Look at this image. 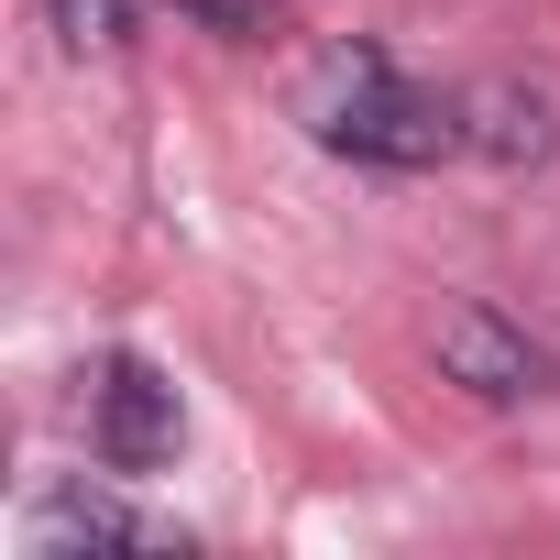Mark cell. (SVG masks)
I'll use <instances>...</instances> for the list:
<instances>
[{
	"label": "cell",
	"instance_id": "obj_2",
	"mask_svg": "<svg viewBox=\"0 0 560 560\" xmlns=\"http://www.w3.org/2000/svg\"><path fill=\"white\" fill-rule=\"evenodd\" d=\"M176 440H187L176 385H165L143 352H110V363L89 374V451H100L110 472H165V462H176Z\"/></svg>",
	"mask_w": 560,
	"mask_h": 560
},
{
	"label": "cell",
	"instance_id": "obj_6",
	"mask_svg": "<svg viewBox=\"0 0 560 560\" xmlns=\"http://www.w3.org/2000/svg\"><path fill=\"white\" fill-rule=\"evenodd\" d=\"M45 12H56V34H67L78 56H89V45L110 56V45H132V23H143V0H45Z\"/></svg>",
	"mask_w": 560,
	"mask_h": 560
},
{
	"label": "cell",
	"instance_id": "obj_1",
	"mask_svg": "<svg viewBox=\"0 0 560 560\" xmlns=\"http://www.w3.org/2000/svg\"><path fill=\"white\" fill-rule=\"evenodd\" d=\"M298 121H308L330 154H352V165H396V176L462 154V100L407 89L374 45H330V56L298 78Z\"/></svg>",
	"mask_w": 560,
	"mask_h": 560
},
{
	"label": "cell",
	"instance_id": "obj_4",
	"mask_svg": "<svg viewBox=\"0 0 560 560\" xmlns=\"http://www.w3.org/2000/svg\"><path fill=\"white\" fill-rule=\"evenodd\" d=\"M23 538H34V560H56V549H187L165 516H143V505H121V494H89V483L45 494Z\"/></svg>",
	"mask_w": 560,
	"mask_h": 560
},
{
	"label": "cell",
	"instance_id": "obj_7",
	"mask_svg": "<svg viewBox=\"0 0 560 560\" xmlns=\"http://www.w3.org/2000/svg\"><path fill=\"white\" fill-rule=\"evenodd\" d=\"M165 12H176V23H198V34H231V45H242V34H264V23H275V0H165Z\"/></svg>",
	"mask_w": 560,
	"mask_h": 560
},
{
	"label": "cell",
	"instance_id": "obj_3",
	"mask_svg": "<svg viewBox=\"0 0 560 560\" xmlns=\"http://www.w3.org/2000/svg\"><path fill=\"white\" fill-rule=\"evenodd\" d=\"M429 352H440V374H451L462 396H483V407H527V396H549V374H560V363H549L505 308H483V298H462Z\"/></svg>",
	"mask_w": 560,
	"mask_h": 560
},
{
	"label": "cell",
	"instance_id": "obj_5",
	"mask_svg": "<svg viewBox=\"0 0 560 560\" xmlns=\"http://www.w3.org/2000/svg\"><path fill=\"white\" fill-rule=\"evenodd\" d=\"M549 143H560V121H549L538 89H516V78L462 89V154H483V165H549Z\"/></svg>",
	"mask_w": 560,
	"mask_h": 560
}]
</instances>
